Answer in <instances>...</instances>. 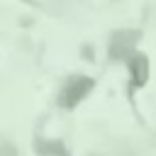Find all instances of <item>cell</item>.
<instances>
[{
  "label": "cell",
  "mask_w": 156,
  "mask_h": 156,
  "mask_svg": "<svg viewBox=\"0 0 156 156\" xmlns=\"http://www.w3.org/2000/svg\"><path fill=\"white\" fill-rule=\"evenodd\" d=\"M90 88H93V80H90V78H85V76L71 78V80L63 85V90H61V95H58V102H61L63 107H76V105L88 95Z\"/></svg>",
  "instance_id": "1"
},
{
  "label": "cell",
  "mask_w": 156,
  "mask_h": 156,
  "mask_svg": "<svg viewBox=\"0 0 156 156\" xmlns=\"http://www.w3.org/2000/svg\"><path fill=\"white\" fill-rule=\"evenodd\" d=\"M134 39H136L134 32H119V34H115L110 54L117 56V58H127L132 54V49H134Z\"/></svg>",
  "instance_id": "2"
},
{
  "label": "cell",
  "mask_w": 156,
  "mask_h": 156,
  "mask_svg": "<svg viewBox=\"0 0 156 156\" xmlns=\"http://www.w3.org/2000/svg\"><path fill=\"white\" fill-rule=\"evenodd\" d=\"M127 63H129V68H132V76H134V83L136 85H141V83H146V78H149V61L141 56V54H129L127 56Z\"/></svg>",
  "instance_id": "3"
}]
</instances>
